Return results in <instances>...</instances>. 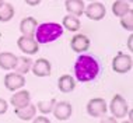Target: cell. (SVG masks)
I'll list each match as a JSON object with an SVG mask.
<instances>
[{"instance_id":"4","label":"cell","mask_w":133,"mask_h":123,"mask_svg":"<svg viewBox=\"0 0 133 123\" xmlns=\"http://www.w3.org/2000/svg\"><path fill=\"white\" fill-rule=\"evenodd\" d=\"M132 56L128 53H118L112 60V70L118 74H126L132 70Z\"/></svg>"},{"instance_id":"17","label":"cell","mask_w":133,"mask_h":123,"mask_svg":"<svg viewBox=\"0 0 133 123\" xmlns=\"http://www.w3.org/2000/svg\"><path fill=\"white\" fill-rule=\"evenodd\" d=\"M64 7H66L69 14H73L76 17H81L84 14L85 4L83 0H66L64 2Z\"/></svg>"},{"instance_id":"27","label":"cell","mask_w":133,"mask_h":123,"mask_svg":"<svg viewBox=\"0 0 133 123\" xmlns=\"http://www.w3.org/2000/svg\"><path fill=\"white\" fill-rule=\"evenodd\" d=\"M132 42H133V35H130V37L128 38V48H129V50H133Z\"/></svg>"},{"instance_id":"28","label":"cell","mask_w":133,"mask_h":123,"mask_svg":"<svg viewBox=\"0 0 133 123\" xmlns=\"http://www.w3.org/2000/svg\"><path fill=\"white\" fill-rule=\"evenodd\" d=\"M116 120H118V119H116V118H114V116H112V118H109V119H102V122H116Z\"/></svg>"},{"instance_id":"3","label":"cell","mask_w":133,"mask_h":123,"mask_svg":"<svg viewBox=\"0 0 133 123\" xmlns=\"http://www.w3.org/2000/svg\"><path fill=\"white\" fill-rule=\"evenodd\" d=\"M109 111H111V113H112V116L116 118V119L126 118L128 112H129V106H128L126 99L122 95H119V94L114 95L112 101H111V105H109Z\"/></svg>"},{"instance_id":"18","label":"cell","mask_w":133,"mask_h":123,"mask_svg":"<svg viewBox=\"0 0 133 123\" xmlns=\"http://www.w3.org/2000/svg\"><path fill=\"white\" fill-rule=\"evenodd\" d=\"M62 27H63V30H67L70 32H77L81 27V23L78 20V17L73 16V14H67L66 17H63Z\"/></svg>"},{"instance_id":"12","label":"cell","mask_w":133,"mask_h":123,"mask_svg":"<svg viewBox=\"0 0 133 123\" xmlns=\"http://www.w3.org/2000/svg\"><path fill=\"white\" fill-rule=\"evenodd\" d=\"M90 38L84 34H76L70 41V48L76 53H84L90 48Z\"/></svg>"},{"instance_id":"22","label":"cell","mask_w":133,"mask_h":123,"mask_svg":"<svg viewBox=\"0 0 133 123\" xmlns=\"http://www.w3.org/2000/svg\"><path fill=\"white\" fill-rule=\"evenodd\" d=\"M55 104H56L55 98H52L49 101H39V102L37 104V111H39L42 115H48V113H51V112H52Z\"/></svg>"},{"instance_id":"2","label":"cell","mask_w":133,"mask_h":123,"mask_svg":"<svg viewBox=\"0 0 133 123\" xmlns=\"http://www.w3.org/2000/svg\"><path fill=\"white\" fill-rule=\"evenodd\" d=\"M34 35L38 43H51L63 35V27L57 23L38 24Z\"/></svg>"},{"instance_id":"9","label":"cell","mask_w":133,"mask_h":123,"mask_svg":"<svg viewBox=\"0 0 133 123\" xmlns=\"http://www.w3.org/2000/svg\"><path fill=\"white\" fill-rule=\"evenodd\" d=\"M31 71L34 76L37 77H49L52 71V64L51 62L45 57H39L35 62H32V66H31Z\"/></svg>"},{"instance_id":"19","label":"cell","mask_w":133,"mask_h":123,"mask_svg":"<svg viewBox=\"0 0 133 123\" xmlns=\"http://www.w3.org/2000/svg\"><path fill=\"white\" fill-rule=\"evenodd\" d=\"M132 10L130 3L126 2V0H115L112 4V13L115 17H123L126 13H129Z\"/></svg>"},{"instance_id":"14","label":"cell","mask_w":133,"mask_h":123,"mask_svg":"<svg viewBox=\"0 0 133 123\" xmlns=\"http://www.w3.org/2000/svg\"><path fill=\"white\" fill-rule=\"evenodd\" d=\"M38 27V21L34 17H24L20 21V32L21 35H27V37H34L35 30Z\"/></svg>"},{"instance_id":"26","label":"cell","mask_w":133,"mask_h":123,"mask_svg":"<svg viewBox=\"0 0 133 123\" xmlns=\"http://www.w3.org/2000/svg\"><path fill=\"white\" fill-rule=\"evenodd\" d=\"M24 2H25L28 6H32V7H34V6H38L39 3L42 2V0H24Z\"/></svg>"},{"instance_id":"15","label":"cell","mask_w":133,"mask_h":123,"mask_svg":"<svg viewBox=\"0 0 133 123\" xmlns=\"http://www.w3.org/2000/svg\"><path fill=\"white\" fill-rule=\"evenodd\" d=\"M57 88L60 92L63 94H69L76 88V78L70 74H63L59 77L57 80Z\"/></svg>"},{"instance_id":"10","label":"cell","mask_w":133,"mask_h":123,"mask_svg":"<svg viewBox=\"0 0 133 123\" xmlns=\"http://www.w3.org/2000/svg\"><path fill=\"white\" fill-rule=\"evenodd\" d=\"M25 84V77L20 73H7L4 76V87L9 91H17Z\"/></svg>"},{"instance_id":"11","label":"cell","mask_w":133,"mask_h":123,"mask_svg":"<svg viewBox=\"0 0 133 123\" xmlns=\"http://www.w3.org/2000/svg\"><path fill=\"white\" fill-rule=\"evenodd\" d=\"M31 102V94L27 90H17L16 94H13L10 98V104L13 105L14 109H20V108L27 106Z\"/></svg>"},{"instance_id":"20","label":"cell","mask_w":133,"mask_h":123,"mask_svg":"<svg viewBox=\"0 0 133 123\" xmlns=\"http://www.w3.org/2000/svg\"><path fill=\"white\" fill-rule=\"evenodd\" d=\"M31 66H32V60L30 57L21 56V57H18V60H17V64H16V67H14V70H16L17 73L25 76L28 71L31 70Z\"/></svg>"},{"instance_id":"7","label":"cell","mask_w":133,"mask_h":123,"mask_svg":"<svg viewBox=\"0 0 133 123\" xmlns=\"http://www.w3.org/2000/svg\"><path fill=\"white\" fill-rule=\"evenodd\" d=\"M17 46L23 53L25 55H35L39 50V43L35 41L34 37H27V35H21V37L17 39Z\"/></svg>"},{"instance_id":"31","label":"cell","mask_w":133,"mask_h":123,"mask_svg":"<svg viewBox=\"0 0 133 123\" xmlns=\"http://www.w3.org/2000/svg\"><path fill=\"white\" fill-rule=\"evenodd\" d=\"M126 2H129V3H130V2H132V0H126Z\"/></svg>"},{"instance_id":"25","label":"cell","mask_w":133,"mask_h":123,"mask_svg":"<svg viewBox=\"0 0 133 123\" xmlns=\"http://www.w3.org/2000/svg\"><path fill=\"white\" fill-rule=\"evenodd\" d=\"M32 120H34L35 123H49L51 122L48 118H45V115H42V116H35Z\"/></svg>"},{"instance_id":"24","label":"cell","mask_w":133,"mask_h":123,"mask_svg":"<svg viewBox=\"0 0 133 123\" xmlns=\"http://www.w3.org/2000/svg\"><path fill=\"white\" fill-rule=\"evenodd\" d=\"M7 109H9V104H7L6 99L0 98V115H4Z\"/></svg>"},{"instance_id":"29","label":"cell","mask_w":133,"mask_h":123,"mask_svg":"<svg viewBox=\"0 0 133 123\" xmlns=\"http://www.w3.org/2000/svg\"><path fill=\"white\" fill-rule=\"evenodd\" d=\"M4 3V0H0V7H2V4Z\"/></svg>"},{"instance_id":"8","label":"cell","mask_w":133,"mask_h":123,"mask_svg":"<svg viewBox=\"0 0 133 123\" xmlns=\"http://www.w3.org/2000/svg\"><path fill=\"white\" fill-rule=\"evenodd\" d=\"M71 112H73V106L70 105V102H66V101H60V102L55 104L52 109V113L53 116L56 118V120L59 122H66L69 120L70 116H71Z\"/></svg>"},{"instance_id":"21","label":"cell","mask_w":133,"mask_h":123,"mask_svg":"<svg viewBox=\"0 0 133 123\" xmlns=\"http://www.w3.org/2000/svg\"><path fill=\"white\" fill-rule=\"evenodd\" d=\"M14 6L11 3H3L0 7V21L2 23H9L10 20L14 17Z\"/></svg>"},{"instance_id":"6","label":"cell","mask_w":133,"mask_h":123,"mask_svg":"<svg viewBox=\"0 0 133 123\" xmlns=\"http://www.w3.org/2000/svg\"><path fill=\"white\" fill-rule=\"evenodd\" d=\"M84 14L92 21H101L107 14V9L99 2H90V4L84 7Z\"/></svg>"},{"instance_id":"23","label":"cell","mask_w":133,"mask_h":123,"mask_svg":"<svg viewBox=\"0 0 133 123\" xmlns=\"http://www.w3.org/2000/svg\"><path fill=\"white\" fill-rule=\"evenodd\" d=\"M121 27L126 31H133V10L121 17Z\"/></svg>"},{"instance_id":"13","label":"cell","mask_w":133,"mask_h":123,"mask_svg":"<svg viewBox=\"0 0 133 123\" xmlns=\"http://www.w3.org/2000/svg\"><path fill=\"white\" fill-rule=\"evenodd\" d=\"M14 113L16 116L23 122H31L32 119L37 116V105L34 104H28L27 106L20 108V109H14Z\"/></svg>"},{"instance_id":"30","label":"cell","mask_w":133,"mask_h":123,"mask_svg":"<svg viewBox=\"0 0 133 123\" xmlns=\"http://www.w3.org/2000/svg\"><path fill=\"white\" fill-rule=\"evenodd\" d=\"M88 2H97V0H88Z\"/></svg>"},{"instance_id":"1","label":"cell","mask_w":133,"mask_h":123,"mask_svg":"<svg viewBox=\"0 0 133 123\" xmlns=\"http://www.w3.org/2000/svg\"><path fill=\"white\" fill-rule=\"evenodd\" d=\"M99 73V64L92 56L80 55L74 63V77L80 83L92 81Z\"/></svg>"},{"instance_id":"5","label":"cell","mask_w":133,"mask_h":123,"mask_svg":"<svg viewBox=\"0 0 133 123\" xmlns=\"http://www.w3.org/2000/svg\"><path fill=\"white\" fill-rule=\"evenodd\" d=\"M85 109H87V113L91 118H99V116L107 113L108 105H107L104 98H92L87 102Z\"/></svg>"},{"instance_id":"16","label":"cell","mask_w":133,"mask_h":123,"mask_svg":"<svg viewBox=\"0 0 133 123\" xmlns=\"http://www.w3.org/2000/svg\"><path fill=\"white\" fill-rule=\"evenodd\" d=\"M18 60V56H16L11 52H2L0 53V69L2 70H14Z\"/></svg>"}]
</instances>
